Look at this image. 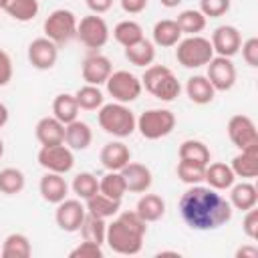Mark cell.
Segmentation results:
<instances>
[{
    "mask_svg": "<svg viewBox=\"0 0 258 258\" xmlns=\"http://www.w3.org/2000/svg\"><path fill=\"white\" fill-rule=\"evenodd\" d=\"M36 161L42 169L52 171V173H69L75 165V155L73 149L67 147L64 143H56V145H42L38 149Z\"/></svg>",
    "mask_w": 258,
    "mask_h": 258,
    "instance_id": "cell-10",
    "label": "cell"
},
{
    "mask_svg": "<svg viewBox=\"0 0 258 258\" xmlns=\"http://www.w3.org/2000/svg\"><path fill=\"white\" fill-rule=\"evenodd\" d=\"M71 189L79 200L85 202V200H89L91 196H95L99 191V179L91 171H81V173L75 175V179L71 183Z\"/></svg>",
    "mask_w": 258,
    "mask_h": 258,
    "instance_id": "cell-40",
    "label": "cell"
},
{
    "mask_svg": "<svg viewBox=\"0 0 258 258\" xmlns=\"http://www.w3.org/2000/svg\"><path fill=\"white\" fill-rule=\"evenodd\" d=\"M177 177L179 181L187 183V185H196L204 181V173H206V165L196 163V161H187V159H179L177 161Z\"/></svg>",
    "mask_w": 258,
    "mask_h": 258,
    "instance_id": "cell-41",
    "label": "cell"
},
{
    "mask_svg": "<svg viewBox=\"0 0 258 258\" xmlns=\"http://www.w3.org/2000/svg\"><path fill=\"white\" fill-rule=\"evenodd\" d=\"M85 2H87L89 10H91L93 14H105V12H109L111 6H113V0H85Z\"/></svg>",
    "mask_w": 258,
    "mask_h": 258,
    "instance_id": "cell-48",
    "label": "cell"
},
{
    "mask_svg": "<svg viewBox=\"0 0 258 258\" xmlns=\"http://www.w3.org/2000/svg\"><path fill=\"white\" fill-rule=\"evenodd\" d=\"M6 123H8V109H6L4 103H0V129H2Z\"/></svg>",
    "mask_w": 258,
    "mask_h": 258,
    "instance_id": "cell-50",
    "label": "cell"
},
{
    "mask_svg": "<svg viewBox=\"0 0 258 258\" xmlns=\"http://www.w3.org/2000/svg\"><path fill=\"white\" fill-rule=\"evenodd\" d=\"M2 155H4V141L0 139V159H2Z\"/></svg>",
    "mask_w": 258,
    "mask_h": 258,
    "instance_id": "cell-52",
    "label": "cell"
},
{
    "mask_svg": "<svg viewBox=\"0 0 258 258\" xmlns=\"http://www.w3.org/2000/svg\"><path fill=\"white\" fill-rule=\"evenodd\" d=\"M75 99H77L79 109H83V111H97L105 103L103 91L97 85H87V83L75 93Z\"/></svg>",
    "mask_w": 258,
    "mask_h": 258,
    "instance_id": "cell-39",
    "label": "cell"
},
{
    "mask_svg": "<svg viewBox=\"0 0 258 258\" xmlns=\"http://www.w3.org/2000/svg\"><path fill=\"white\" fill-rule=\"evenodd\" d=\"M93 143V129L89 123L75 119L64 125V145L73 151H85Z\"/></svg>",
    "mask_w": 258,
    "mask_h": 258,
    "instance_id": "cell-20",
    "label": "cell"
},
{
    "mask_svg": "<svg viewBox=\"0 0 258 258\" xmlns=\"http://www.w3.org/2000/svg\"><path fill=\"white\" fill-rule=\"evenodd\" d=\"M121 175L125 179L127 191H133V194H145L153 183L151 169L143 163H137V161H129L121 169Z\"/></svg>",
    "mask_w": 258,
    "mask_h": 258,
    "instance_id": "cell-17",
    "label": "cell"
},
{
    "mask_svg": "<svg viewBox=\"0 0 258 258\" xmlns=\"http://www.w3.org/2000/svg\"><path fill=\"white\" fill-rule=\"evenodd\" d=\"M175 115L169 109H147L137 117V131L143 139L155 141L161 137H167L175 129Z\"/></svg>",
    "mask_w": 258,
    "mask_h": 258,
    "instance_id": "cell-6",
    "label": "cell"
},
{
    "mask_svg": "<svg viewBox=\"0 0 258 258\" xmlns=\"http://www.w3.org/2000/svg\"><path fill=\"white\" fill-rule=\"evenodd\" d=\"M97 121H99V127L113 135V137H129L135 127H137V117L135 113L125 105V103H103L99 109H97Z\"/></svg>",
    "mask_w": 258,
    "mask_h": 258,
    "instance_id": "cell-3",
    "label": "cell"
},
{
    "mask_svg": "<svg viewBox=\"0 0 258 258\" xmlns=\"http://www.w3.org/2000/svg\"><path fill=\"white\" fill-rule=\"evenodd\" d=\"M228 202L234 210L246 212V210H250L258 204V189H256L254 183H250L246 179L240 181V183L234 181V185L230 187V200Z\"/></svg>",
    "mask_w": 258,
    "mask_h": 258,
    "instance_id": "cell-25",
    "label": "cell"
},
{
    "mask_svg": "<svg viewBox=\"0 0 258 258\" xmlns=\"http://www.w3.org/2000/svg\"><path fill=\"white\" fill-rule=\"evenodd\" d=\"M135 212L139 214V218L143 222H157L165 216V200L157 194H143L135 206Z\"/></svg>",
    "mask_w": 258,
    "mask_h": 258,
    "instance_id": "cell-26",
    "label": "cell"
},
{
    "mask_svg": "<svg viewBox=\"0 0 258 258\" xmlns=\"http://www.w3.org/2000/svg\"><path fill=\"white\" fill-rule=\"evenodd\" d=\"M232 212L234 208L230 206V202L210 185H189L179 198L181 220L198 232L222 228L232 220Z\"/></svg>",
    "mask_w": 258,
    "mask_h": 258,
    "instance_id": "cell-1",
    "label": "cell"
},
{
    "mask_svg": "<svg viewBox=\"0 0 258 258\" xmlns=\"http://www.w3.org/2000/svg\"><path fill=\"white\" fill-rule=\"evenodd\" d=\"M198 10L206 18H220L230 10V0H200Z\"/></svg>",
    "mask_w": 258,
    "mask_h": 258,
    "instance_id": "cell-42",
    "label": "cell"
},
{
    "mask_svg": "<svg viewBox=\"0 0 258 258\" xmlns=\"http://www.w3.org/2000/svg\"><path fill=\"white\" fill-rule=\"evenodd\" d=\"M36 139L40 145H56L64 143V123H60L54 115L42 117L34 127Z\"/></svg>",
    "mask_w": 258,
    "mask_h": 258,
    "instance_id": "cell-23",
    "label": "cell"
},
{
    "mask_svg": "<svg viewBox=\"0 0 258 258\" xmlns=\"http://www.w3.org/2000/svg\"><path fill=\"white\" fill-rule=\"evenodd\" d=\"M161 2V6H165V8H177L183 0H159Z\"/></svg>",
    "mask_w": 258,
    "mask_h": 258,
    "instance_id": "cell-51",
    "label": "cell"
},
{
    "mask_svg": "<svg viewBox=\"0 0 258 258\" xmlns=\"http://www.w3.org/2000/svg\"><path fill=\"white\" fill-rule=\"evenodd\" d=\"M242 230H244V234L252 242L258 238V210H256V206L250 208V210H246V216L242 220Z\"/></svg>",
    "mask_w": 258,
    "mask_h": 258,
    "instance_id": "cell-45",
    "label": "cell"
},
{
    "mask_svg": "<svg viewBox=\"0 0 258 258\" xmlns=\"http://www.w3.org/2000/svg\"><path fill=\"white\" fill-rule=\"evenodd\" d=\"M4 4H6V0H0V10H4Z\"/></svg>",
    "mask_w": 258,
    "mask_h": 258,
    "instance_id": "cell-53",
    "label": "cell"
},
{
    "mask_svg": "<svg viewBox=\"0 0 258 258\" xmlns=\"http://www.w3.org/2000/svg\"><path fill=\"white\" fill-rule=\"evenodd\" d=\"M81 236L83 240L95 242V244H105V236H107V222L103 218H97L93 214H87L83 224H81Z\"/></svg>",
    "mask_w": 258,
    "mask_h": 258,
    "instance_id": "cell-37",
    "label": "cell"
},
{
    "mask_svg": "<svg viewBox=\"0 0 258 258\" xmlns=\"http://www.w3.org/2000/svg\"><path fill=\"white\" fill-rule=\"evenodd\" d=\"M228 137L238 149H246L258 143L256 125L248 115H232L228 121Z\"/></svg>",
    "mask_w": 258,
    "mask_h": 258,
    "instance_id": "cell-15",
    "label": "cell"
},
{
    "mask_svg": "<svg viewBox=\"0 0 258 258\" xmlns=\"http://www.w3.org/2000/svg\"><path fill=\"white\" fill-rule=\"evenodd\" d=\"M77 24H79V20H77L75 12H71L67 8H56L46 16L42 30H44L46 38H50L56 46H60V44H67L73 38H77Z\"/></svg>",
    "mask_w": 258,
    "mask_h": 258,
    "instance_id": "cell-7",
    "label": "cell"
},
{
    "mask_svg": "<svg viewBox=\"0 0 258 258\" xmlns=\"http://www.w3.org/2000/svg\"><path fill=\"white\" fill-rule=\"evenodd\" d=\"M177 155H179V159L196 161V163H202V165H208L212 161V153H210L208 145L204 141H200V139H185V141H181Z\"/></svg>",
    "mask_w": 258,
    "mask_h": 258,
    "instance_id": "cell-33",
    "label": "cell"
},
{
    "mask_svg": "<svg viewBox=\"0 0 258 258\" xmlns=\"http://www.w3.org/2000/svg\"><path fill=\"white\" fill-rule=\"evenodd\" d=\"M40 6L38 0H6L4 12L16 22H30L36 18Z\"/></svg>",
    "mask_w": 258,
    "mask_h": 258,
    "instance_id": "cell-31",
    "label": "cell"
},
{
    "mask_svg": "<svg viewBox=\"0 0 258 258\" xmlns=\"http://www.w3.org/2000/svg\"><path fill=\"white\" fill-rule=\"evenodd\" d=\"M127 14H141L147 8V0H119Z\"/></svg>",
    "mask_w": 258,
    "mask_h": 258,
    "instance_id": "cell-47",
    "label": "cell"
},
{
    "mask_svg": "<svg viewBox=\"0 0 258 258\" xmlns=\"http://www.w3.org/2000/svg\"><path fill=\"white\" fill-rule=\"evenodd\" d=\"M14 75V67H12V58L6 50L0 48V87H6L12 81Z\"/></svg>",
    "mask_w": 258,
    "mask_h": 258,
    "instance_id": "cell-46",
    "label": "cell"
},
{
    "mask_svg": "<svg viewBox=\"0 0 258 258\" xmlns=\"http://www.w3.org/2000/svg\"><path fill=\"white\" fill-rule=\"evenodd\" d=\"M85 208H87V214H93L97 218L107 220V218H113L115 214H119L121 202L119 200H111V198L103 196L101 191H97L95 196L85 200Z\"/></svg>",
    "mask_w": 258,
    "mask_h": 258,
    "instance_id": "cell-30",
    "label": "cell"
},
{
    "mask_svg": "<svg viewBox=\"0 0 258 258\" xmlns=\"http://www.w3.org/2000/svg\"><path fill=\"white\" fill-rule=\"evenodd\" d=\"M175 58L183 69H200L208 64L214 56V48L210 38H204L202 34L185 36L175 44Z\"/></svg>",
    "mask_w": 258,
    "mask_h": 258,
    "instance_id": "cell-5",
    "label": "cell"
},
{
    "mask_svg": "<svg viewBox=\"0 0 258 258\" xmlns=\"http://www.w3.org/2000/svg\"><path fill=\"white\" fill-rule=\"evenodd\" d=\"M56 60H58V46L50 38L40 36L28 44V62L34 69L50 71L56 64Z\"/></svg>",
    "mask_w": 258,
    "mask_h": 258,
    "instance_id": "cell-14",
    "label": "cell"
},
{
    "mask_svg": "<svg viewBox=\"0 0 258 258\" xmlns=\"http://www.w3.org/2000/svg\"><path fill=\"white\" fill-rule=\"evenodd\" d=\"M179 40H181V30H179V26H177L175 20L163 18V20H157L155 22V26H153V44L155 46L171 48Z\"/></svg>",
    "mask_w": 258,
    "mask_h": 258,
    "instance_id": "cell-27",
    "label": "cell"
},
{
    "mask_svg": "<svg viewBox=\"0 0 258 258\" xmlns=\"http://www.w3.org/2000/svg\"><path fill=\"white\" fill-rule=\"evenodd\" d=\"M38 191H40V196H42L44 202H48V204H58V202H62V200L69 196V183H67V179H64L62 173L46 171V173L40 177Z\"/></svg>",
    "mask_w": 258,
    "mask_h": 258,
    "instance_id": "cell-19",
    "label": "cell"
},
{
    "mask_svg": "<svg viewBox=\"0 0 258 258\" xmlns=\"http://www.w3.org/2000/svg\"><path fill=\"white\" fill-rule=\"evenodd\" d=\"M87 216V208L83 204V200L75 198V200H69L64 198L62 202L56 204V212H54V222L56 226L62 230V232H79L81 230V224Z\"/></svg>",
    "mask_w": 258,
    "mask_h": 258,
    "instance_id": "cell-11",
    "label": "cell"
},
{
    "mask_svg": "<svg viewBox=\"0 0 258 258\" xmlns=\"http://www.w3.org/2000/svg\"><path fill=\"white\" fill-rule=\"evenodd\" d=\"M185 95L189 97L191 103L196 105H208L214 101L216 97V89L212 87V83L208 81L206 75H194L187 79L185 83Z\"/></svg>",
    "mask_w": 258,
    "mask_h": 258,
    "instance_id": "cell-24",
    "label": "cell"
},
{
    "mask_svg": "<svg viewBox=\"0 0 258 258\" xmlns=\"http://www.w3.org/2000/svg\"><path fill=\"white\" fill-rule=\"evenodd\" d=\"M69 256L71 258H103V246L89 242V240H83L77 248L71 250Z\"/></svg>",
    "mask_w": 258,
    "mask_h": 258,
    "instance_id": "cell-43",
    "label": "cell"
},
{
    "mask_svg": "<svg viewBox=\"0 0 258 258\" xmlns=\"http://www.w3.org/2000/svg\"><path fill=\"white\" fill-rule=\"evenodd\" d=\"M208 67V81L212 83V87L216 91H230L236 85V67L232 62V58L228 56H218L214 54L212 60L206 64Z\"/></svg>",
    "mask_w": 258,
    "mask_h": 258,
    "instance_id": "cell-12",
    "label": "cell"
},
{
    "mask_svg": "<svg viewBox=\"0 0 258 258\" xmlns=\"http://www.w3.org/2000/svg\"><path fill=\"white\" fill-rule=\"evenodd\" d=\"M81 73H83V81H85L87 85H97V87H101V85H105L107 79L111 77L113 64H111V60H109L105 54H101V52H91V54L83 60Z\"/></svg>",
    "mask_w": 258,
    "mask_h": 258,
    "instance_id": "cell-16",
    "label": "cell"
},
{
    "mask_svg": "<svg viewBox=\"0 0 258 258\" xmlns=\"http://www.w3.org/2000/svg\"><path fill=\"white\" fill-rule=\"evenodd\" d=\"M79 111L81 109L77 105V99L71 93H60L52 101V115L60 123H64V125L71 123V121H75V119H79Z\"/></svg>",
    "mask_w": 258,
    "mask_h": 258,
    "instance_id": "cell-32",
    "label": "cell"
},
{
    "mask_svg": "<svg viewBox=\"0 0 258 258\" xmlns=\"http://www.w3.org/2000/svg\"><path fill=\"white\" fill-rule=\"evenodd\" d=\"M240 50H242V58H244V62H246L248 67L256 69V67H258V38H256V36L246 38V40L242 42Z\"/></svg>",
    "mask_w": 258,
    "mask_h": 258,
    "instance_id": "cell-44",
    "label": "cell"
},
{
    "mask_svg": "<svg viewBox=\"0 0 258 258\" xmlns=\"http://www.w3.org/2000/svg\"><path fill=\"white\" fill-rule=\"evenodd\" d=\"M204 181H206L212 189L226 191V189H230V187L234 185L236 175H234V171H232V167H230L228 163L214 161V163H208V165H206Z\"/></svg>",
    "mask_w": 258,
    "mask_h": 258,
    "instance_id": "cell-22",
    "label": "cell"
},
{
    "mask_svg": "<svg viewBox=\"0 0 258 258\" xmlns=\"http://www.w3.org/2000/svg\"><path fill=\"white\" fill-rule=\"evenodd\" d=\"M210 42H212L214 54L232 58L234 54L240 52V46H242V32H240L236 26H232V24H222V26H218V28L212 32Z\"/></svg>",
    "mask_w": 258,
    "mask_h": 258,
    "instance_id": "cell-13",
    "label": "cell"
},
{
    "mask_svg": "<svg viewBox=\"0 0 258 258\" xmlns=\"http://www.w3.org/2000/svg\"><path fill=\"white\" fill-rule=\"evenodd\" d=\"M141 85L147 93H151L155 99L171 103L179 97L181 85L173 71L165 64H149L141 77Z\"/></svg>",
    "mask_w": 258,
    "mask_h": 258,
    "instance_id": "cell-4",
    "label": "cell"
},
{
    "mask_svg": "<svg viewBox=\"0 0 258 258\" xmlns=\"http://www.w3.org/2000/svg\"><path fill=\"white\" fill-rule=\"evenodd\" d=\"M175 22H177L181 34L194 36V34H200V32L206 28L208 18H206L200 10H196V8H187V10H181V12L177 14Z\"/></svg>",
    "mask_w": 258,
    "mask_h": 258,
    "instance_id": "cell-34",
    "label": "cell"
},
{
    "mask_svg": "<svg viewBox=\"0 0 258 258\" xmlns=\"http://www.w3.org/2000/svg\"><path fill=\"white\" fill-rule=\"evenodd\" d=\"M105 87H107V93L113 97V101L125 103V105L137 101L143 91L141 79L129 71H113L111 77L107 79Z\"/></svg>",
    "mask_w": 258,
    "mask_h": 258,
    "instance_id": "cell-8",
    "label": "cell"
},
{
    "mask_svg": "<svg viewBox=\"0 0 258 258\" xmlns=\"http://www.w3.org/2000/svg\"><path fill=\"white\" fill-rule=\"evenodd\" d=\"M125 58L135 67L147 69L155 60V44L151 40H147V38H141L139 42H135V44L125 48Z\"/></svg>",
    "mask_w": 258,
    "mask_h": 258,
    "instance_id": "cell-29",
    "label": "cell"
},
{
    "mask_svg": "<svg viewBox=\"0 0 258 258\" xmlns=\"http://www.w3.org/2000/svg\"><path fill=\"white\" fill-rule=\"evenodd\" d=\"M99 191L111 200H123V196L127 194V185L125 179L121 175V171H107L101 179H99Z\"/></svg>",
    "mask_w": 258,
    "mask_h": 258,
    "instance_id": "cell-36",
    "label": "cell"
},
{
    "mask_svg": "<svg viewBox=\"0 0 258 258\" xmlns=\"http://www.w3.org/2000/svg\"><path fill=\"white\" fill-rule=\"evenodd\" d=\"M145 234H147V222H143L137 212H123L111 224H107L105 244L115 254L135 256L143 248Z\"/></svg>",
    "mask_w": 258,
    "mask_h": 258,
    "instance_id": "cell-2",
    "label": "cell"
},
{
    "mask_svg": "<svg viewBox=\"0 0 258 258\" xmlns=\"http://www.w3.org/2000/svg\"><path fill=\"white\" fill-rule=\"evenodd\" d=\"M113 38H115L123 48H127V46H131V44L139 42V40L145 38V36H143V28H141L139 22H135V20H121V22H117L115 28H113Z\"/></svg>",
    "mask_w": 258,
    "mask_h": 258,
    "instance_id": "cell-35",
    "label": "cell"
},
{
    "mask_svg": "<svg viewBox=\"0 0 258 258\" xmlns=\"http://www.w3.org/2000/svg\"><path fill=\"white\" fill-rule=\"evenodd\" d=\"M26 177L18 167H4L0 169V194L4 196H16L24 189Z\"/></svg>",
    "mask_w": 258,
    "mask_h": 258,
    "instance_id": "cell-38",
    "label": "cell"
},
{
    "mask_svg": "<svg viewBox=\"0 0 258 258\" xmlns=\"http://www.w3.org/2000/svg\"><path fill=\"white\" fill-rule=\"evenodd\" d=\"M230 167L236 177H242V179L256 177L258 175V143L250 145L246 149H240V153H236L232 157Z\"/></svg>",
    "mask_w": 258,
    "mask_h": 258,
    "instance_id": "cell-21",
    "label": "cell"
},
{
    "mask_svg": "<svg viewBox=\"0 0 258 258\" xmlns=\"http://www.w3.org/2000/svg\"><path fill=\"white\" fill-rule=\"evenodd\" d=\"M109 24L105 22L103 16L99 14H89V16H83L77 24V38L91 50H99L107 44L109 40Z\"/></svg>",
    "mask_w": 258,
    "mask_h": 258,
    "instance_id": "cell-9",
    "label": "cell"
},
{
    "mask_svg": "<svg viewBox=\"0 0 258 258\" xmlns=\"http://www.w3.org/2000/svg\"><path fill=\"white\" fill-rule=\"evenodd\" d=\"M2 258H30L32 254V244L28 240L26 234L20 232H12L4 238L2 250H0Z\"/></svg>",
    "mask_w": 258,
    "mask_h": 258,
    "instance_id": "cell-28",
    "label": "cell"
},
{
    "mask_svg": "<svg viewBox=\"0 0 258 258\" xmlns=\"http://www.w3.org/2000/svg\"><path fill=\"white\" fill-rule=\"evenodd\" d=\"M256 256H258V248L254 244L242 246V248L236 250V258H256Z\"/></svg>",
    "mask_w": 258,
    "mask_h": 258,
    "instance_id": "cell-49",
    "label": "cell"
},
{
    "mask_svg": "<svg viewBox=\"0 0 258 258\" xmlns=\"http://www.w3.org/2000/svg\"><path fill=\"white\" fill-rule=\"evenodd\" d=\"M99 159L107 171H121L131 161V151L123 141H109L103 145Z\"/></svg>",
    "mask_w": 258,
    "mask_h": 258,
    "instance_id": "cell-18",
    "label": "cell"
}]
</instances>
